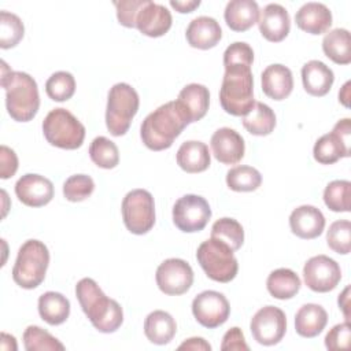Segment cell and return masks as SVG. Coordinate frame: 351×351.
Here are the masks:
<instances>
[{
  "mask_svg": "<svg viewBox=\"0 0 351 351\" xmlns=\"http://www.w3.org/2000/svg\"><path fill=\"white\" fill-rule=\"evenodd\" d=\"M75 296L95 329L101 333H112L121 328L123 322L121 304L107 298L95 280L81 278L75 285Z\"/></svg>",
  "mask_w": 351,
  "mask_h": 351,
  "instance_id": "obj_1",
  "label": "cell"
},
{
  "mask_svg": "<svg viewBox=\"0 0 351 351\" xmlns=\"http://www.w3.org/2000/svg\"><path fill=\"white\" fill-rule=\"evenodd\" d=\"M189 125L177 101H167L149 112L141 123L140 137L151 151H163Z\"/></svg>",
  "mask_w": 351,
  "mask_h": 351,
  "instance_id": "obj_2",
  "label": "cell"
},
{
  "mask_svg": "<svg viewBox=\"0 0 351 351\" xmlns=\"http://www.w3.org/2000/svg\"><path fill=\"white\" fill-rule=\"evenodd\" d=\"M0 82L5 89L8 115L16 122L32 121L40 108L38 86L34 78L23 71H12L3 60Z\"/></svg>",
  "mask_w": 351,
  "mask_h": 351,
  "instance_id": "obj_3",
  "label": "cell"
},
{
  "mask_svg": "<svg viewBox=\"0 0 351 351\" xmlns=\"http://www.w3.org/2000/svg\"><path fill=\"white\" fill-rule=\"evenodd\" d=\"M223 67L225 74L219 89L221 107L233 117H244L255 104L251 66L229 64Z\"/></svg>",
  "mask_w": 351,
  "mask_h": 351,
  "instance_id": "obj_4",
  "label": "cell"
},
{
  "mask_svg": "<svg viewBox=\"0 0 351 351\" xmlns=\"http://www.w3.org/2000/svg\"><path fill=\"white\" fill-rule=\"evenodd\" d=\"M48 265V247L40 240L30 239L18 250L12 267V280L23 289H34L44 281Z\"/></svg>",
  "mask_w": 351,
  "mask_h": 351,
  "instance_id": "obj_5",
  "label": "cell"
},
{
  "mask_svg": "<svg viewBox=\"0 0 351 351\" xmlns=\"http://www.w3.org/2000/svg\"><path fill=\"white\" fill-rule=\"evenodd\" d=\"M138 93L132 85L126 82L112 85L108 90L106 108V126L108 132L115 137L126 134L138 111Z\"/></svg>",
  "mask_w": 351,
  "mask_h": 351,
  "instance_id": "obj_6",
  "label": "cell"
},
{
  "mask_svg": "<svg viewBox=\"0 0 351 351\" xmlns=\"http://www.w3.org/2000/svg\"><path fill=\"white\" fill-rule=\"evenodd\" d=\"M233 252L225 243L210 237L197 247L196 259L208 278L217 282H230L239 271Z\"/></svg>",
  "mask_w": 351,
  "mask_h": 351,
  "instance_id": "obj_7",
  "label": "cell"
},
{
  "mask_svg": "<svg viewBox=\"0 0 351 351\" xmlns=\"http://www.w3.org/2000/svg\"><path fill=\"white\" fill-rule=\"evenodd\" d=\"M45 140L62 149H77L85 138V126L66 108L51 110L43 121Z\"/></svg>",
  "mask_w": 351,
  "mask_h": 351,
  "instance_id": "obj_8",
  "label": "cell"
},
{
  "mask_svg": "<svg viewBox=\"0 0 351 351\" xmlns=\"http://www.w3.org/2000/svg\"><path fill=\"white\" fill-rule=\"evenodd\" d=\"M122 218L133 234H145L155 225V202L145 189H133L122 200Z\"/></svg>",
  "mask_w": 351,
  "mask_h": 351,
  "instance_id": "obj_9",
  "label": "cell"
},
{
  "mask_svg": "<svg viewBox=\"0 0 351 351\" xmlns=\"http://www.w3.org/2000/svg\"><path fill=\"white\" fill-rule=\"evenodd\" d=\"M314 159L321 165H333L351 155V119L337 121L330 133L321 136L313 148Z\"/></svg>",
  "mask_w": 351,
  "mask_h": 351,
  "instance_id": "obj_10",
  "label": "cell"
},
{
  "mask_svg": "<svg viewBox=\"0 0 351 351\" xmlns=\"http://www.w3.org/2000/svg\"><path fill=\"white\" fill-rule=\"evenodd\" d=\"M210 218V204L199 195H184L173 206V222L181 232H200L206 228Z\"/></svg>",
  "mask_w": 351,
  "mask_h": 351,
  "instance_id": "obj_11",
  "label": "cell"
},
{
  "mask_svg": "<svg viewBox=\"0 0 351 351\" xmlns=\"http://www.w3.org/2000/svg\"><path fill=\"white\" fill-rule=\"evenodd\" d=\"M250 330L256 343L274 346L282 340L287 332L285 313L276 306H265L251 318Z\"/></svg>",
  "mask_w": 351,
  "mask_h": 351,
  "instance_id": "obj_12",
  "label": "cell"
},
{
  "mask_svg": "<svg viewBox=\"0 0 351 351\" xmlns=\"http://www.w3.org/2000/svg\"><path fill=\"white\" fill-rule=\"evenodd\" d=\"M158 288L169 296H178L189 291L193 284V270L191 265L180 258L163 261L155 274Z\"/></svg>",
  "mask_w": 351,
  "mask_h": 351,
  "instance_id": "obj_13",
  "label": "cell"
},
{
  "mask_svg": "<svg viewBox=\"0 0 351 351\" xmlns=\"http://www.w3.org/2000/svg\"><path fill=\"white\" fill-rule=\"evenodd\" d=\"M304 284L314 292L325 293L333 291L341 280V269L339 263L326 256L317 255L310 258L303 266Z\"/></svg>",
  "mask_w": 351,
  "mask_h": 351,
  "instance_id": "obj_14",
  "label": "cell"
},
{
  "mask_svg": "<svg viewBox=\"0 0 351 351\" xmlns=\"http://www.w3.org/2000/svg\"><path fill=\"white\" fill-rule=\"evenodd\" d=\"M192 314L202 326L214 329L228 321L230 304L223 293L203 291L192 302Z\"/></svg>",
  "mask_w": 351,
  "mask_h": 351,
  "instance_id": "obj_15",
  "label": "cell"
},
{
  "mask_svg": "<svg viewBox=\"0 0 351 351\" xmlns=\"http://www.w3.org/2000/svg\"><path fill=\"white\" fill-rule=\"evenodd\" d=\"M15 195L25 206L43 207L53 197V184L44 176L27 173L16 181Z\"/></svg>",
  "mask_w": 351,
  "mask_h": 351,
  "instance_id": "obj_16",
  "label": "cell"
},
{
  "mask_svg": "<svg viewBox=\"0 0 351 351\" xmlns=\"http://www.w3.org/2000/svg\"><path fill=\"white\" fill-rule=\"evenodd\" d=\"M211 151L214 158L223 165L239 163L245 152L244 138L230 128H219L211 136Z\"/></svg>",
  "mask_w": 351,
  "mask_h": 351,
  "instance_id": "obj_17",
  "label": "cell"
},
{
  "mask_svg": "<svg viewBox=\"0 0 351 351\" xmlns=\"http://www.w3.org/2000/svg\"><path fill=\"white\" fill-rule=\"evenodd\" d=\"M173 23L170 11L158 3L147 0L136 18V27L148 37H160L166 34Z\"/></svg>",
  "mask_w": 351,
  "mask_h": 351,
  "instance_id": "obj_18",
  "label": "cell"
},
{
  "mask_svg": "<svg viewBox=\"0 0 351 351\" xmlns=\"http://www.w3.org/2000/svg\"><path fill=\"white\" fill-rule=\"evenodd\" d=\"M258 26L261 34L267 41L280 43L291 30V18L281 4L270 3L259 12Z\"/></svg>",
  "mask_w": 351,
  "mask_h": 351,
  "instance_id": "obj_19",
  "label": "cell"
},
{
  "mask_svg": "<svg viewBox=\"0 0 351 351\" xmlns=\"http://www.w3.org/2000/svg\"><path fill=\"white\" fill-rule=\"evenodd\" d=\"M289 228L299 239L311 240L324 232L325 217L319 208L310 204H303L291 213Z\"/></svg>",
  "mask_w": 351,
  "mask_h": 351,
  "instance_id": "obj_20",
  "label": "cell"
},
{
  "mask_svg": "<svg viewBox=\"0 0 351 351\" xmlns=\"http://www.w3.org/2000/svg\"><path fill=\"white\" fill-rule=\"evenodd\" d=\"M177 104L186 117L188 122L200 121L208 111L210 106V92L202 84H188L185 85L177 97Z\"/></svg>",
  "mask_w": 351,
  "mask_h": 351,
  "instance_id": "obj_21",
  "label": "cell"
},
{
  "mask_svg": "<svg viewBox=\"0 0 351 351\" xmlns=\"http://www.w3.org/2000/svg\"><path fill=\"white\" fill-rule=\"evenodd\" d=\"M185 37L191 47L206 51L214 48L219 43L222 38V29L214 18L202 15L189 22Z\"/></svg>",
  "mask_w": 351,
  "mask_h": 351,
  "instance_id": "obj_22",
  "label": "cell"
},
{
  "mask_svg": "<svg viewBox=\"0 0 351 351\" xmlns=\"http://www.w3.org/2000/svg\"><path fill=\"white\" fill-rule=\"evenodd\" d=\"M261 82L263 93L277 101L287 99L293 89L292 71L280 63L267 66L261 74Z\"/></svg>",
  "mask_w": 351,
  "mask_h": 351,
  "instance_id": "obj_23",
  "label": "cell"
},
{
  "mask_svg": "<svg viewBox=\"0 0 351 351\" xmlns=\"http://www.w3.org/2000/svg\"><path fill=\"white\" fill-rule=\"evenodd\" d=\"M295 22L300 30L318 36L330 27L332 12L325 4L310 1L296 11Z\"/></svg>",
  "mask_w": 351,
  "mask_h": 351,
  "instance_id": "obj_24",
  "label": "cell"
},
{
  "mask_svg": "<svg viewBox=\"0 0 351 351\" xmlns=\"http://www.w3.org/2000/svg\"><path fill=\"white\" fill-rule=\"evenodd\" d=\"M335 81V74L321 60H310L302 67V82L304 90L315 97L325 96Z\"/></svg>",
  "mask_w": 351,
  "mask_h": 351,
  "instance_id": "obj_25",
  "label": "cell"
},
{
  "mask_svg": "<svg viewBox=\"0 0 351 351\" xmlns=\"http://www.w3.org/2000/svg\"><path fill=\"white\" fill-rule=\"evenodd\" d=\"M259 7L254 0H230L223 12L226 25L234 32H245L258 23Z\"/></svg>",
  "mask_w": 351,
  "mask_h": 351,
  "instance_id": "obj_26",
  "label": "cell"
},
{
  "mask_svg": "<svg viewBox=\"0 0 351 351\" xmlns=\"http://www.w3.org/2000/svg\"><path fill=\"white\" fill-rule=\"evenodd\" d=\"M328 324V313L315 303L303 304L295 314V330L299 336L311 339L318 336Z\"/></svg>",
  "mask_w": 351,
  "mask_h": 351,
  "instance_id": "obj_27",
  "label": "cell"
},
{
  "mask_svg": "<svg viewBox=\"0 0 351 351\" xmlns=\"http://www.w3.org/2000/svg\"><path fill=\"white\" fill-rule=\"evenodd\" d=\"M177 165L186 173H202L208 169L211 156L208 147L197 140H189L180 145L177 151Z\"/></svg>",
  "mask_w": 351,
  "mask_h": 351,
  "instance_id": "obj_28",
  "label": "cell"
},
{
  "mask_svg": "<svg viewBox=\"0 0 351 351\" xmlns=\"http://www.w3.org/2000/svg\"><path fill=\"white\" fill-rule=\"evenodd\" d=\"M177 332L176 319L163 310L149 313L144 321V333L147 339L158 346L167 344L173 340Z\"/></svg>",
  "mask_w": 351,
  "mask_h": 351,
  "instance_id": "obj_29",
  "label": "cell"
},
{
  "mask_svg": "<svg viewBox=\"0 0 351 351\" xmlns=\"http://www.w3.org/2000/svg\"><path fill=\"white\" fill-rule=\"evenodd\" d=\"M38 314L49 325H60L70 315L69 299L53 291H48L38 298Z\"/></svg>",
  "mask_w": 351,
  "mask_h": 351,
  "instance_id": "obj_30",
  "label": "cell"
},
{
  "mask_svg": "<svg viewBox=\"0 0 351 351\" xmlns=\"http://www.w3.org/2000/svg\"><path fill=\"white\" fill-rule=\"evenodd\" d=\"M300 285L302 282L299 276L287 267L273 270L266 280V288L269 293L280 300L293 298L299 292Z\"/></svg>",
  "mask_w": 351,
  "mask_h": 351,
  "instance_id": "obj_31",
  "label": "cell"
},
{
  "mask_svg": "<svg viewBox=\"0 0 351 351\" xmlns=\"http://www.w3.org/2000/svg\"><path fill=\"white\" fill-rule=\"evenodd\" d=\"M324 53L336 64L351 63V37L347 29H333L322 40Z\"/></svg>",
  "mask_w": 351,
  "mask_h": 351,
  "instance_id": "obj_32",
  "label": "cell"
},
{
  "mask_svg": "<svg viewBox=\"0 0 351 351\" xmlns=\"http://www.w3.org/2000/svg\"><path fill=\"white\" fill-rule=\"evenodd\" d=\"M245 130L254 136H267L276 128V114L265 103L255 101L251 111L241 119Z\"/></svg>",
  "mask_w": 351,
  "mask_h": 351,
  "instance_id": "obj_33",
  "label": "cell"
},
{
  "mask_svg": "<svg viewBox=\"0 0 351 351\" xmlns=\"http://www.w3.org/2000/svg\"><path fill=\"white\" fill-rule=\"evenodd\" d=\"M262 184L261 173L252 166H236L226 173V185L234 192H252Z\"/></svg>",
  "mask_w": 351,
  "mask_h": 351,
  "instance_id": "obj_34",
  "label": "cell"
},
{
  "mask_svg": "<svg viewBox=\"0 0 351 351\" xmlns=\"http://www.w3.org/2000/svg\"><path fill=\"white\" fill-rule=\"evenodd\" d=\"M211 237L225 243L233 251H237L244 243V229L239 221L225 217L213 223Z\"/></svg>",
  "mask_w": 351,
  "mask_h": 351,
  "instance_id": "obj_35",
  "label": "cell"
},
{
  "mask_svg": "<svg viewBox=\"0 0 351 351\" xmlns=\"http://www.w3.org/2000/svg\"><path fill=\"white\" fill-rule=\"evenodd\" d=\"M351 182L347 180H335L324 191V203L335 213L351 211Z\"/></svg>",
  "mask_w": 351,
  "mask_h": 351,
  "instance_id": "obj_36",
  "label": "cell"
},
{
  "mask_svg": "<svg viewBox=\"0 0 351 351\" xmlns=\"http://www.w3.org/2000/svg\"><path fill=\"white\" fill-rule=\"evenodd\" d=\"M92 162L101 169H114L119 163V151L114 141L104 136L93 138L89 147Z\"/></svg>",
  "mask_w": 351,
  "mask_h": 351,
  "instance_id": "obj_37",
  "label": "cell"
},
{
  "mask_svg": "<svg viewBox=\"0 0 351 351\" xmlns=\"http://www.w3.org/2000/svg\"><path fill=\"white\" fill-rule=\"evenodd\" d=\"M26 351H63L64 346L49 332L37 325H29L23 332Z\"/></svg>",
  "mask_w": 351,
  "mask_h": 351,
  "instance_id": "obj_38",
  "label": "cell"
},
{
  "mask_svg": "<svg viewBox=\"0 0 351 351\" xmlns=\"http://www.w3.org/2000/svg\"><path fill=\"white\" fill-rule=\"evenodd\" d=\"M25 26L21 18L12 12H0V48H14L23 38Z\"/></svg>",
  "mask_w": 351,
  "mask_h": 351,
  "instance_id": "obj_39",
  "label": "cell"
},
{
  "mask_svg": "<svg viewBox=\"0 0 351 351\" xmlns=\"http://www.w3.org/2000/svg\"><path fill=\"white\" fill-rule=\"evenodd\" d=\"M45 92L53 101H66L75 92V80L69 71H56L45 82Z\"/></svg>",
  "mask_w": 351,
  "mask_h": 351,
  "instance_id": "obj_40",
  "label": "cell"
},
{
  "mask_svg": "<svg viewBox=\"0 0 351 351\" xmlns=\"http://www.w3.org/2000/svg\"><path fill=\"white\" fill-rule=\"evenodd\" d=\"M326 243L329 248L337 254L347 255L351 250V222L340 219L330 223L326 232Z\"/></svg>",
  "mask_w": 351,
  "mask_h": 351,
  "instance_id": "obj_41",
  "label": "cell"
},
{
  "mask_svg": "<svg viewBox=\"0 0 351 351\" xmlns=\"http://www.w3.org/2000/svg\"><path fill=\"white\" fill-rule=\"evenodd\" d=\"M95 191V182L92 177L86 174L70 176L63 184V195L69 202H82L88 199Z\"/></svg>",
  "mask_w": 351,
  "mask_h": 351,
  "instance_id": "obj_42",
  "label": "cell"
},
{
  "mask_svg": "<svg viewBox=\"0 0 351 351\" xmlns=\"http://www.w3.org/2000/svg\"><path fill=\"white\" fill-rule=\"evenodd\" d=\"M252 63H254V51L247 43L236 41L230 44L223 52V66H229V64L252 66Z\"/></svg>",
  "mask_w": 351,
  "mask_h": 351,
  "instance_id": "obj_43",
  "label": "cell"
},
{
  "mask_svg": "<svg viewBox=\"0 0 351 351\" xmlns=\"http://www.w3.org/2000/svg\"><path fill=\"white\" fill-rule=\"evenodd\" d=\"M147 0H121L114 1L118 22L125 27H136V18Z\"/></svg>",
  "mask_w": 351,
  "mask_h": 351,
  "instance_id": "obj_44",
  "label": "cell"
},
{
  "mask_svg": "<svg viewBox=\"0 0 351 351\" xmlns=\"http://www.w3.org/2000/svg\"><path fill=\"white\" fill-rule=\"evenodd\" d=\"M351 339V326L350 321L335 325L325 336V347L330 351L343 350L350 347Z\"/></svg>",
  "mask_w": 351,
  "mask_h": 351,
  "instance_id": "obj_45",
  "label": "cell"
},
{
  "mask_svg": "<svg viewBox=\"0 0 351 351\" xmlns=\"http://www.w3.org/2000/svg\"><path fill=\"white\" fill-rule=\"evenodd\" d=\"M18 170V156L14 149L7 145L0 147V178L7 180Z\"/></svg>",
  "mask_w": 351,
  "mask_h": 351,
  "instance_id": "obj_46",
  "label": "cell"
},
{
  "mask_svg": "<svg viewBox=\"0 0 351 351\" xmlns=\"http://www.w3.org/2000/svg\"><path fill=\"white\" fill-rule=\"evenodd\" d=\"M221 350L226 351V350H237V351H248L250 347L245 343L244 335L241 332L240 328L233 326L230 328L222 337V343H221Z\"/></svg>",
  "mask_w": 351,
  "mask_h": 351,
  "instance_id": "obj_47",
  "label": "cell"
},
{
  "mask_svg": "<svg viewBox=\"0 0 351 351\" xmlns=\"http://www.w3.org/2000/svg\"><path fill=\"white\" fill-rule=\"evenodd\" d=\"M178 350H193V351H210L211 346L203 337H189L178 346Z\"/></svg>",
  "mask_w": 351,
  "mask_h": 351,
  "instance_id": "obj_48",
  "label": "cell"
},
{
  "mask_svg": "<svg viewBox=\"0 0 351 351\" xmlns=\"http://www.w3.org/2000/svg\"><path fill=\"white\" fill-rule=\"evenodd\" d=\"M170 5L181 14H188L200 5V0H170Z\"/></svg>",
  "mask_w": 351,
  "mask_h": 351,
  "instance_id": "obj_49",
  "label": "cell"
},
{
  "mask_svg": "<svg viewBox=\"0 0 351 351\" xmlns=\"http://www.w3.org/2000/svg\"><path fill=\"white\" fill-rule=\"evenodd\" d=\"M337 303H339V307L341 308V311L344 314L346 321H350V285H347L344 288V291L339 295Z\"/></svg>",
  "mask_w": 351,
  "mask_h": 351,
  "instance_id": "obj_50",
  "label": "cell"
},
{
  "mask_svg": "<svg viewBox=\"0 0 351 351\" xmlns=\"http://www.w3.org/2000/svg\"><path fill=\"white\" fill-rule=\"evenodd\" d=\"M350 85L351 82L347 81L343 88L339 90V101L344 106V107H350Z\"/></svg>",
  "mask_w": 351,
  "mask_h": 351,
  "instance_id": "obj_51",
  "label": "cell"
}]
</instances>
